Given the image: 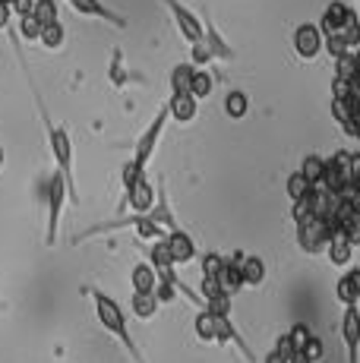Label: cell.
<instances>
[{
  "label": "cell",
  "mask_w": 360,
  "mask_h": 363,
  "mask_svg": "<svg viewBox=\"0 0 360 363\" xmlns=\"http://www.w3.org/2000/svg\"><path fill=\"white\" fill-rule=\"evenodd\" d=\"M82 294H89V297L95 300V316H99L101 329L114 335V338L120 341L123 347H127V354L136 363H145L142 354H140V347H136V341H133V335H130V329H127V316H123L120 303H117L111 294H105L101 288H92V284H86V288H82Z\"/></svg>",
  "instance_id": "obj_1"
},
{
  "label": "cell",
  "mask_w": 360,
  "mask_h": 363,
  "mask_svg": "<svg viewBox=\"0 0 360 363\" xmlns=\"http://www.w3.org/2000/svg\"><path fill=\"white\" fill-rule=\"evenodd\" d=\"M38 108H41V117H45V127H47V143H51V152H54V162H57V171L60 177L67 180V190H70V199L79 202V196H76V180H73V143H70V133H67L64 127H57V123L47 117L45 104H41V99L35 95Z\"/></svg>",
  "instance_id": "obj_2"
},
{
  "label": "cell",
  "mask_w": 360,
  "mask_h": 363,
  "mask_svg": "<svg viewBox=\"0 0 360 363\" xmlns=\"http://www.w3.org/2000/svg\"><path fill=\"white\" fill-rule=\"evenodd\" d=\"M322 186L332 193V196H342L344 190L354 186V174H351V152L342 149L332 158H325V180Z\"/></svg>",
  "instance_id": "obj_3"
},
{
  "label": "cell",
  "mask_w": 360,
  "mask_h": 363,
  "mask_svg": "<svg viewBox=\"0 0 360 363\" xmlns=\"http://www.w3.org/2000/svg\"><path fill=\"white\" fill-rule=\"evenodd\" d=\"M70 196L67 190V180L60 177V171H54V177L47 180V247L57 243V231H60V212H64V202Z\"/></svg>",
  "instance_id": "obj_4"
},
{
  "label": "cell",
  "mask_w": 360,
  "mask_h": 363,
  "mask_svg": "<svg viewBox=\"0 0 360 363\" xmlns=\"http://www.w3.org/2000/svg\"><path fill=\"white\" fill-rule=\"evenodd\" d=\"M329 240H332V231H329V221L325 218H313V215H310L307 221L297 225V247H300L303 253H310V256L322 253V250L329 247Z\"/></svg>",
  "instance_id": "obj_5"
},
{
  "label": "cell",
  "mask_w": 360,
  "mask_h": 363,
  "mask_svg": "<svg viewBox=\"0 0 360 363\" xmlns=\"http://www.w3.org/2000/svg\"><path fill=\"white\" fill-rule=\"evenodd\" d=\"M168 117H171L168 104H162V108H158V114L152 117L149 130H145L142 136L136 139V155H133V164H136V167H142V171H145V164H149V158L155 155V145H158V139H162V133H164V123H168Z\"/></svg>",
  "instance_id": "obj_6"
},
{
  "label": "cell",
  "mask_w": 360,
  "mask_h": 363,
  "mask_svg": "<svg viewBox=\"0 0 360 363\" xmlns=\"http://www.w3.org/2000/svg\"><path fill=\"white\" fill-rule=\"evenodd\" d=\"M164 6L171 10V16H174L180 35H184L190 45H199V41H206V29H203V19H196V13L186 10L180 0H162Z\"/></svg>",
  "instance_id": "obj_7"
},
{
  "label": "cell",
  "mask_w": 360,
  "mask_h": 363,
  "mask_svg": "<svg viewBox=\"0 0 360 363\" xmlns=\"http://www.w3.org/2000/svg\"><path fill=\"white\" fill-rule=\"evenodd\" d=\"M294 51H297V57H303V60H313V57H320V51H322V45H325V35L320 32V26L316 23H303V26H297L294 29Z\"/></svg>",
  "instance_id": "obj_8"
},
{
  "label": "cell",
  "mask_w": 360,
  "mask_h": 363,
  "mask_svg": "<svg viewBox=\"0 0 360 363\" xmlns=\"http://www.w3.org/2000/svg\"><path fill=\"white\" fill-rule=\"evenodd\" d=\"M342 341L348 347V363H360V310L357 306H344Z\"/></svg>",
  "instance_id": "obj_9"
},
{
  "label": "cell",
  "mask_w": 360,
  "mask_h": 363,
  "mask_svg": "<svg viewBox=\"0 0 360 363\" xmlns=\"http://www.w3.org/2000/svg\"><path fill=\"white\" fill-rule=\"evenodd\" d=\"M354 6H348L344 0H332L329 6L322 10V19H320V32L322 35H342V29L348 26V19L354 16Z\"/></svg>",
  "instance_id": "obj_10"
},
{
  "label": "cell",
  "mask_w": 360,
  "mask_h": 363,
  "mask_svg": "<svg viewBox=\"0 0 360 363\" xmlns=\"http://www.w3.org/2000/svg\"><path fill=\"white\" fill-rule=\"evenodd\" d=\"M244 259H247V253H234V256H227L225 259V269H221V275H218V284H221V291H225L227 297H234L237 291H244Z\"/></svg>",
  "instance_id": "obj_11"
},
{
  "label": "cell",
  "mask_w": 360,
  "mask_h": 363,
  "mask_svg": "<svg viewBox=\"0 0 360 363\" xmlns=\"http://www.w3.org/2000/svg\"><path fill=\"white\" fill-rule=\"evenodd\" d=\"M67 4H70L76 13H82V16H95V19H105V23L117 26V29H127V19H123L120 13H114L111 6H105L101 0H67Z\"/></svg>",
  "instance_id": "obj_12"
},
{
  "label": "cell",
  "mask_w": 360,
  "mask_h": 363,
  "mask_svg": "<svg viewBox=\"0 0 360 363\" xmlns=\"http://www.w3.org/2000/svg\"><path fill=\"white\" fill-rule=\"evenodd\" d=\"M164 243H168L174 265H186V262L196 259V240H193V237L186 234V231H180V228L164 237Z\"/></svg>",
  "instance_id": "obj_13"
},
{
  "label": "cell",
  "mask_w": 360,
  "mask_h": 363,
  "mask_svg": "<svg viewBox=\"0 0 360 363\" xmlns=\"http://www.w3.org/2000/svg\"><path fill=\"white\" fill-rule=\"evenodd\" d=\"M155 202H158V193L145 177L136 186H130L127 190V206L133 208V215H149L152 208H155Z\"/></svg>",
  "instance_id": "obj_14"
},
{
  "label": "cell",
  "mask_w": 360,
  "mask_h": 363,
  "mask_svg": "<svg viewBox=\"0 0 360 363\" xmlns=\"http://www.w3.org/2000/svg\"><path fill=\"white\" fill-rule=\"evenodd\" d=\"M335 297H338V303L342 306H357V300H360V269L357 265H351V269L338 278Z\"/></svg>",
  "instance_id": "obj_15"
},
{
  "label": "cell",
  "mask_w": 360,
  "mask_h": 363,
  "mask_svg": "<svg viewBox=\"0 0 360 363\" xmlns=\"http://www.w3.org/2000/svg\"><path fill=\"white\" fill-rule=\"evenodd\" d=\"M203 29H206V45H209V51H212V60H234V57H237V54H234V48L218 35V29H215V23H212V19H206Z\"/></svg>",
  "instance_id": "obj_16"
},
{
  "label": "cell",
  "mask_w": 360,
  "mask_h": 363,
  "mask_svg": "<svg viewBox=\"0 0 360 363\" xmlns=\"http://www.w3.org/2000/svg\"><path fill=\"white\" fill-rule=\"evenodd\" d=\"M130 281H133V294H155V288H158V275L149 262H136Z\"/></svg>",
  "instance_id": "obj_17"
},
{
  "label": "cell",
  "mask_w": 360,
  "mask_h": 363,
  "mask_svg": "<svg viewBox=\"0 0 360 363\" xmlns=\"http://www.w3.org/2000/svg\"><path fill=\"white\" fill-rule=\"evenodd\" d=\"M325 256H329L332 265H338V269H348L351 259H354V247L344 240V234H335L329 240V247H325Z\"/></svg>",
  "instance_id": "obj_18"
},
{
  "label": "cell",
  "mask_w": 360,
  "mask_h": 363,
  "mask_svg": "<svg viewBox=\"0 0 360 363\" xmlns=\"http://www.w3.org/2000/svg\"><path fill=\"white\" fill-rule=\"evenodd\" d=\"M168 111L177 123H190L193 117H196V99H193V95H171Z\"/></svg>",
  "instance_id": "obj_19"
},
{
  "label": "cell",
  "mask_w": 360,
  "mask_h": 363,
  "mask_svg": "<svg viewBox=\"0 0 360 363\" xmlns=\"http://www.w3.org/2000/svg\"><path fill=\"white\" fill-rule=\"evenodd\" d=\"M193 73H196L193 64H177L174 69H171V95H190Z\"/></svg>",
  "instance_id": "obj_20"
},
{
  "label": "cell",
  "mask_w": 360,
  "mask_h": 363,
  "mask_svg": "<svg viewBox=\"0 0 360 363\" xmlns=\"http://www.w3.org/2000/svg\"><path fill=\"white\" fill-rule=\"evenodd\" d=\"M240 272H244V288H259V284L266 281V262H262L259 256H247Z\"/></svg>",
  "instance_id": "obj_21"
},
{
  "label": "cell",
  "mask_w": 360,
  "mask_h": 363,
  "mask_svg": "<svg viewBox=\"0 0 360 363\" xmlns=\"http://www.w3.org/2000/svg\"><path fill=\"white\" fill-rule=\"evenodd\" d=\"M300 174L307 177L310 186H322V180H325V158L307 155V158H303V164H300Z\"/></svg>",
  "instance_id": "obj_22"
},
{
  "label": "cell",
  "mask_w": 360,
  "mask_h": 363,
  "mask_svg": "<svg viewBox=\"0 0 360 363\" xmlns=\"http://www.w3.org/2000/svg\"><path fill=\"white\" fill-rule=\"evenodd\" d=\"M285 190H288V199H291V206H294V202H300V199H307L310 193L316 190V186H310L307 184V177H303L300 171H294L288 177V184H285Z\"/></svg>",
  "instance_id": "obj_23"
},
{
  "label": "cell",
  "mask_w": 360,
  "mask_h": 363,
  "mask_svg": "<svg viewBox=\"0 0 360 363\" xmlns=\"http://www.w3.org/2000/svg\"><path fill=\"white\" fill-rule=\"evenodd\" d=\"M247 111H250V99H247L244 92H227L225 114L231 117V121H240V117H247Z\"/></svg>",
  "instance_id": "obj_24"
},
{
  "label": "cell",
  "mask_w": 360,
  "mask_h": 363,
  "mask_svg": "<svg viewBox=\"0 0 360 363\" xmlns=\"http://www.w3.org/2000/svg\"><path fill=\"white\" fill-rule=\"evenodd\" d=\"M130 306H133V313H136V319H152L158 313V300L155 294H133V300H130Z\"/></svg>",
  "instance_id": "obj_25"
},
{
  "label": "cell",
  "mask_w": 360,
  "mask_h": 363,
  "mask_svg": "<svg viewBox=\"0 0 360 363\" xmlns=\"http://www.w3.org/2000/svg\"><path fill=\"white\" fill-rule=\"evenodd\" d=\"M32 16H35L41 26L60 23V10H57V0H35V10H32Z\"/></svg>",
  "instance_id": "obj_26"
},
{
  "label": "cell",
  "mask_w": 360,
  "mask_h": 363,
  "mask_svg": "<svg viewBox=\"0 0 360 363\" xmlns=\"http://www.w3.org/2000/svg\"><path fill=\"white\" fill-rule=\"evenodd\" d=\"M190 95H193L196 101H203V99H209V95H212V76L206 73V69H196V73H193Z\"/></svg>",
  "instance_id": "obj_27"
},
{
  "label": "cell",
  "mask_w": 360,
  "mask_h": 363,
  "mask_svg": "<svg viewBox=\"0 0 360 363\" xmlns=\"http://www.w3.org/2000/svg\"><path fill=\"white\" fill-rule=\"evenodd\" d=\"M64 38H67V32H64V23H51V26H41V35H38V41L45 48H60L64 45Z\"/></svg>",
  "instance_id": "obj_28"
},
{
  "label": "cell",
  "mask_w": 360,
  "mask_h": 363,
  "mask_svg": "<svg viewBox=\"0 0 360 363\" xmlns=\"http://www.w3.org/2000/svg\"><path fill=\"white\" fill-rule=\"evenodd\" d=\"M196 338L199 341H215V316L209 310L196 313Z\"/></svg>",
  "instance_id": "obj_29"
},
{
  "label": "cell",
  "mask_w": 360,
  "mask_h": 363,
  "mask_svg": "<svg viewBox=\"0 0 360 363\" xmlns=\"http://www.w3.org/2000/svg\"><path fill=\"white\" fill-rule=\"evenodd\" d=\"M285 335H288V341H291V347H294V351H303V347H307L310 341H313V332H310V325H307V323L291 325Z\"/></svg>",
  "instance_id": "obj_30"
},
{
  "label": "cell",
  "mask_w": 360,
  "mask_h": 363,
  "mask_svg": "<svg viewBox=\"0 0 360 363\" xmlns=\"http://www.w3.org/2000/svg\"><path fill=\"white\" fill-rule=\"evenodd\" d=\"M342 41L348 45V51H357V48H360V16H357V13L348 19V26L342 29Z\"/></svg>",
  "instance_id": "obj_31"
},
{
  "label": "cell",
  "mask_w": 360,
  "mask_h": 363,
  "mask_svg": "<svg viewBox=\"0 0 360 363\" xmlns=\"http://www.w3.org/2000/svg\"><path fill=\"white\" fill-rule=\"evenodd\" d=\"M225 269V256L221 253H206L203 256V278H218Z\"/></svg>",
  "instance_id": "obj_32"
},
{
  "label": "cell",
  "mask_w": 360,
  "mask_h": 363,
  "mask_svg": "<svg viewBox=\"0 0 360 363\" xmlns=\"http://www.w3.org/2000/svg\"><path fill=\"white\" fill-rule=\"evenodd\" d=\"M19 32H23L26 41H35L41 35V23L32 16V13H29V16H19Z\"/></svg>",
  "instance_id": "obj_33"
},
{
  "label": "cell",
  "mask_w": 360,
  "mask_h": 363,
  "mask_svg": "<svg viewBox=\"0 0 360 363\" xmlns=\"http://www.w3.org/2000/svg\"><path fill=\"white\" fill-rule=\"evenodd\" d=\"M177 284L174 281H158V288H155V300H158V303H174V297L180 294Z\"/></svg>",
  "instance_id": "obj_34"
},
{
  "label": "cell",
  "mask_w": 360,
  "mask_h": 363,
  "mask_svg": "<svg viewBox=\"0 0 360 363\" xmlns=\"http://www.w3.org/2000/svg\"><path fill=\"white\" fill-rule=\"evenodd\" d=\"M322 48H325V51H329L335 60H338V57H344V54H351V51H348V45L342 41V35H325V45H322Z\"/></svg>",
  "instance_id": "obj_35"
},
{
  "label": "cell",
  "mask_w": 360,
  "mask_h": 363,
  "mask_svg": "<svg viewBox=\"0 0 360 363\" xmlns=\"http://www.w3.org/2000/svg\"><path fill=\"white\" fill-rule=\"evenodd\" d=\"M196 69H203L206 64H212V51H209V45L206 41H199V45H193V60H190Z\"/></svg>",
  "instance_id": "obj_36"
},
{
  "label": "cell",
  "mask_w": 360,
  "mask_h": 363,
  "mask_svg": "<svg viewBox=\"0 0 360 363\" xmlns=\"http://www.w3.org/2000/svg\"><path fill=\"white\" fill-rule=\"evenodd\" d=\"M300 354H307V360H310V363H316V360H322L325 347H322V341H320V338H316V335H313V341H310V345L303 347Z\"/></svg>",
  "instance_id": "obj_37"
},
{
  "label": "cell",
  "mask_w": 360,
  "mask_h": 363,
  "mask_svg": "<svg viewBox=\"0 0 360 363\" xmlns=\"http://www.w3.org/2000/svg\"><path fill=\"white\" fill-rule=\"evenodd\" d=\"M111 82L114 86H123L127 82V73H123V60H120V54L114 51V64H111Z\"/></svg>",
  "instance_id": "obj_38"
},
{
  "label": "cell",
  "mask_w": 360,
  "mask_h": 363,
  "mask_svg": "<svg viewBox=\"0 0 360 363\" xmlns=\"http://www.w3.org/2000/svg\"><path fill=\"white\" fill-rule=\"evenodd\" d=\"M10 6H6V4H0V32H4V29H10Z\"/></svg>",
  "instance_id": "obj_39"
},
{
  "label": "cell",
  "mask_w": 360,
  "mask_h": 363,
  "mask_svg": "<svg viewBox=\"0 0 360 363\" xmlns=\"http://www.w3.org/2000/svg\"><path fill=\"white\" fill-rule=\"evenodd\" d=\"M288 363H310V360H307V354L294 351V354H291V357H288Z\"/></svg>",
  "instance_id": "obj_40"
},
{
  "label": "cell",
  "mask_w": 360,
  "mask_h": 363,
  "mask_svg": "<svg viewBox=\"0 0 360 363\" xmlns=\"http://www.w3.org/2000/svg\"><path fill=\"white\" fill-rule=\"evenodd\" d=\"M262 363H288V360H285V357H279L275 351H269V354H266V360H262Z\"/></svg>",
  "instance_id": "obj_41"
},
{
  "label": "cell",
  "mask_w": 360,
  "mask_h": 363,
  "mask_svg": "<svg viewBox=\"0 0 360 363\" xmlns=\"http://www.w3.org/2000/svg\"><path fill=\"white\" fill-rule=\"evenodd\" d=\"M354 60H357V86H360V48L354 51Z\"/></svg>",
  "instance_id": "obj_42"
},
{
  "label": "cell",
  "mask_w": 360,
  "mask_h": 363,
  "mask_svg": "<svg viewBox=\"0 0 360 363\" xmlns=\"http://www.w3.org/2000/svg\"><path fill=\"white\" fill-rule=\"evenodd\" d=\"M354 190L360 193V174H357V177H354Z\"/></svg>",
  "instance_id": "obj_43"
},
{
  "label": "cell",
  "mask_w": 360,
  "mask_h": 363,
  "mask_svg": "<svg viewBox=\"0 0 360 363\" xmlns=\"http://www.w3.org/2000/svg\"><path fill=\"white\" fill-rule=\"evenodd\" d=\"M354 139H357V145H360V123H357V130H354Z\"/></svg>",
  "instance_id": "obj_44"
},
{
  "label": "cell",
  "mask_w": 360,
  "mask_h": 363,
  "mask_svg": "<svg viewBox=\"0 0 360 363\" xmlns=\"http://www.w3.org/2000/svg\"><path fill=\"white\" fill-rule=\"evenodd\" d=\"M0 164H4V149H0Z\"/></svg>",
  "instance_id": "obj_45"
},
{
  "label": "cell",
  "mask_w": 360,
  "mask_h": 363,
  "mask_svg": "<svg viewBox=\"0 0 360 363\" xmlns=\"http://www.w3.org/2000/svg\"><path fill=\"white\" fill-rule=\"evenodd\" d=\"M357 16H360V0H357Z\"/></svg>",
  "instance_id": "obj_46"
}]
</instances>
